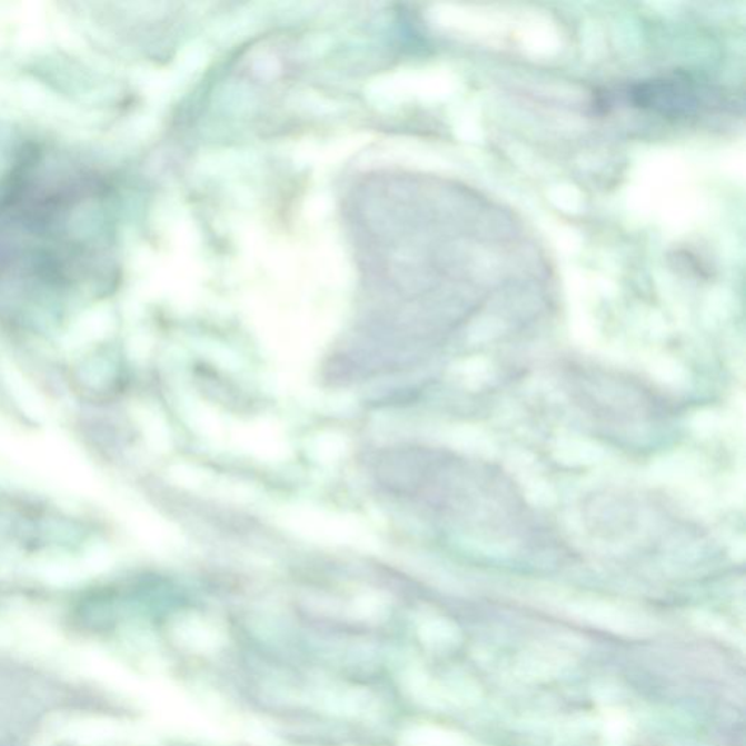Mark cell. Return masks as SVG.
Instances as JSON below:
<instances>
[{"label": "cell", "mask_w": 746, "mask_h": 746, "mask_svg": "<svg viewBox=\"0 0 746 746\" xmlns=\"http://www.w3.org/2000/svg\"><path fill=\"white\" fill-rule=\"evenodd\" d=\"M635 107L664 116H694L722 106L720 93L712 88L698 87L687 79H659L641 82L626 92Z\"/></svg>", "instance_id": "obj_1"}, {"label": "cell", "mask_w": 746, "mask_h": 746, "mask_svg": "<svg viewBox=\"0 0 746 746\" xmlns=\"http://www.w3.org/2000/svg\"><path fill=\"white\" fill-rule=\"evenodd\" d=\"M0 381L7 388L9 396L16 401L28 417L34 420H46L49 416L43 394L23 375L18 366L4 356H0Z\"/></svg>", "instance_id": "obj_2"}, {"label": "cell", "mask_w": 746, "mask_h": 746, "mask_svg": "<svg viewBox=\"0 0 746 746\" xmlns=\"http://www.w3.org/2000/svg\"><path fill=\"white\" fill-rule=\"evenodd\" d=\"M36 575L50 585H72L86 576L79 558L69 555H46L34 563Z\"/></svg>", "instance_id": "obj_3"}, {"label": "cell", "mask_w": 746, "mask_h": 746, "mask_svg": "<svg viewBox=\"0 0 746 746\" xmlns=\"http://www.w3.org/2000/svg\"><path fill=\"white\" fill-rule=\"evenodd\" d=\"M87 575H100L110 569L112 565V551L105 543H91L79 557Z\"/></svg>", "instance_id": "obj_4"}]
</instances>
